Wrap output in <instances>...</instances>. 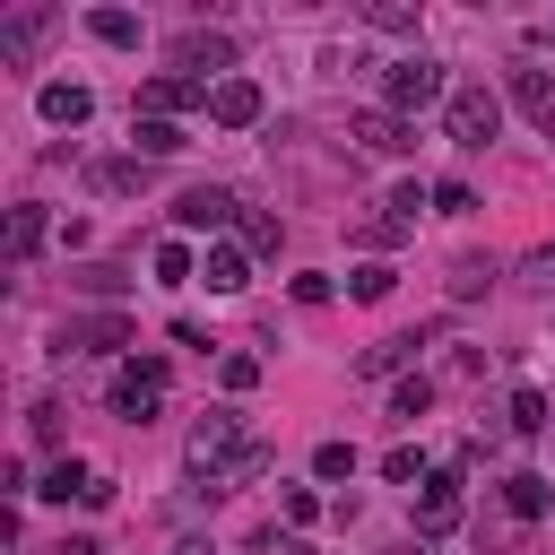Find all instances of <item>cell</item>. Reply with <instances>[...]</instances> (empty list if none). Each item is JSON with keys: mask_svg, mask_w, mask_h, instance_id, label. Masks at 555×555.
I'll use <instances>...</instances> for the list:
<instances>
[{"mask_svg": "<svg viewBox=\"0 0 555 555\" xmlns=\"http://www.w3.org/2000/svg\"><path fill=\"white\" fill-rule=\"evenodd\" d=\"M87 35L95 43H139V17L130 9H87Z\"/></svg>", "mask_w": 555, "mask_h": 555, "instance_id": "obj_23", "label": "cell"}, {"mask_svg": "<svg viewBox=\"0 0 555 555\" xmlns=\"http://www.w3.org/2000/svg\"><path fill=\"white\" fill-rule=\"evenodd\" d=\"M546 503H555V486H546L538 468H520V477H503V512H512V520H538Z\"/></svg>", "mask_w": 555, "mask_h": 555, "instance_id": "obj_18", "label": "cell"}, {"mask_svg": "<svg viewBox=\"0 0 555 555\" xmlns=\"http://www.w3.org/2000/svg\"><path fill=\"white\" fill-rule=\"evenodd\" d=\"M278 243H286L278 217H243V251H278Z\"/></svg>", "mask_w": 555, "mask_h": 555, "instance_id": "obj_31", "label": "cell"}, {"mask_svg": "<svg viewBox=\"0 0 555 555\" xmlns=\"http://www.w3.org/2000/svg\"><path fill=\"white\" fill-rule=\"evenodd\" d=\"M520 278H529V286H555V243H546V251H529V260H520Z\"/></svg>", "mask_w": 555, "mask_h": 555, "instance_id": "obj_38", "label": "cell"}, {"mask_svg": "<svg viewBox=\"0 0 555 555\" xmlns=\"http://www.w3.org/2000/svg\"><path fill=\"white\" fill-rule=\"evenodd\" d=\"M217 382H225V390H251V382H260V356H243V347H234V356L217 364Z\"/></svg>", "mask_w": 555, "mask_h": 555, "instance_id": "obj_34", "label": "cell"}, {"mask_svg": "<svg viewBox=\"0 0 555 555\" xmlns=\"http://www.w3.org/2000/svg\"><path fill=\"white\" fill-rule=\"evenodd\" d=\"M416 529H425V538L460 529V468H434V477L416 486Z\"/></svg>", "mask_w": 555, "mask_h": 555, "instance_id": "obj_9", "label": "cell"}, {"mask_svg": "<svg viewBox=\"0 0 555 555\" xmlns=\"http://www.w3.org/2000/svg\"><path fill=\"white\" fill-rule=\"evenodd\" d=\"M390 286H399V269H390V260H364V269L347 278V295H356V304H382Z\"/></svg>", "mask_w": 555, "mask_h": 555, "instance_id": "obj_24", "label": "cell"}, {"mask_svg": "<svg viewBox=\"0 0 555 555\" xmlns=\"http://www.w3.org/2000/svg\"><path fill=\"white\" fill-rule=\"evenodd\" d=\"M208 95H217V87H199V78H182V69H156V78L139 87V113H147V121H173L182 104H208Z\"/></svg>", "mask_w": 555, "mask_h": 555, "instance_id": "obj_7", "label": "cell"}, {"mask_svg": "<svg viewBox=\"0 0 555 555\" xmlns=\"http://www.w3.org/2000/svg\"><path fill=\"white\" fill-rule=\"evenodd\" d=\"M278 512H286L295 529H312V520H321V494H312V486H286V494H278Z\"/></svg>", "mask_w": 555, "mask_h": 555, "instance_id": "obj_30", "label": "cell"}, {"mask_svg": "<svg viewBox=\"0 0 555 555\" xmlns=\"http://www.w3.org/2000/svg\"><path fill=\"white\" fill-rule=\"evenodd\" d=\"M364 26H382V35H416V9H390V0H382V9H364Z\"/></svg>", "mask_w": 555, "mask_h": 555, "instance_id": "obj_35", "label": "cell"}, {"mask_svg": "<svg viewBox=\"0 0 555 555\" xmlns=\"http://www.w3.org/2000/svg\"><path fill=\"white\" fill-rule=\"evenodd\" d=\"M382 477H390V486H425L434 468H425V451H416V442H399V451L382 460Z\"/></svg>", "mask_w": 555, "mask_h": 555, "instance_id": "obj_28", "label": "cell"}, {"mask_svg": "<svg viewBox=\"0 0 555 555\" xmlns=\"http://www.w3.org/2000/svg\"><path fill=\"white\" fill-rule=\"evenodd\" d=\"M208 121H217V130H251V121H260V87H251V78H225V87L208 95Z\"/></svg>", "mask_w": 555, "mask_h": 555, "instance_id": "obj_13", "label": "cell"}, {"mask_svg": "<svg viewBox=\"0 0 555 555\" xmlns=\"http://www.w3.org/2000/svg\"><path fill=\"white\" fill-rule=\"evenodd\" d=\"M173 69H182V78H199V87H208V78L225 87V78H234V43H225V35H208V26H191V35H173Z\"/></svg>", "mask_w": 555, "mask_h": 555, "instance_id": "obj_5", "label": "cell"}, {"mask_svg": "<svg viewBox=\"0 0 555 555\" xmlns=\"http://www.w3.org/2000/svg\"><path fill=\"white\" fill-rule=\"evenodd\" d=\"M35 113H43V121H52V130H78V121H87V113H95V95H87V87H78V78H52V87H43V95H35Z\"/></svg>", "mask_w": 555, "mask_h": 555, "instance_id": "obj_12", "label": "cell"}, {"mask_svg": "<svg viewBox=\"0 0 555 555\" xmlns=\"http://www.w3.org/2000/svg\"><path fill=\"white\" fill-rule=\"evenodd\" d=\"M425 408H434V382H425V373H399V382H390V416H399V425H416Z\"/></svg>", "mask_w": 555, "mask_h": 555, "instance_id": "obj_21", "label": "cell"}, {"mask_svg": "<svg viewBox=\"0 0 555 555\" xmlns=\"http://www.w3.org/2000/svg\"><path fill=\"white\" fill-rule=\"evenodd\" d=\"M312 477H321V486L356 477V442H321V451H312Z\"/></svg>", "mask_w": 555, "mask_h": 555, "instance_id": "obj_27", "label": "cell"}, {"mask_svg": "<svg viewBox=\"0 0 555 555\" xmlns=\"http://www.w3.org/2000/svg\"><path fill=\"white\" fill-rule=\"evenodd\" d=\"M173 555H208V546H173Z\"/></svg>", "mask_w": 555, "mask_h": 555, "instance_id": "obj_39", "label": "cell"}, {"mask_svg": "<svg viewBox=\"0 0 555 555\" xmlns=\"http://www.w3.org/2000/svg\"><path fill=\"white\" fill-rule=\"evenodd\" d=\"M165 356H121V373H113V416L121 425H147L156 408H165Z\"/></svg>", "mask_w": 555, "mask_h": 555, "instance_id": "obj_3", "label": "cell"}, {"mask_svg": "<svg viewBox=\"0 0 555 555\" xmlns=\"http://www.w3.org/2000/svg\"><path fill=\"white\" fill-rule=\"evenodd\" d=\"M442 130H451V147H486V139L503 130V104H494L486 87H451V104H442Z\"/></svg>", "mask_w": 555, "mask_h": 555, "instance_id": "obj_4", "label": "cell"}, {"mask_svg": "<svg viewBox=\"0 0 555 555\" xmlns=\"http://www.w3.org/2000/svg\"><path fill=\"white\" fill-rule=\"evenodd\" d=\"M147 269H156L165 286H182V278H191L199 260H191V243H156V260H147Z\"/></svg>", "mask_w": 555, "mask_h": 555, "instance_id": "obj_29", "label": "cell"}, {"mask_svg": "<svg viewBox=\"0 0 555 555\" xmlns=\"http://www.w3.org/2000/svg\"><path fill=\"white\" fill-rule=\"evenodd\" d=\"M87 486H95V477H87V468H78V460H52V468H43V486H35V494H52V503H69V494H78V503H87Z\"/></svg>", "mask_w": 555, "mask_h": 555, "instance_id": "obj_22", "label": "cell"}, {"mask_svg": "<svg viewBox=\"0 0 555 555\" xmlns=\"http://www.w3.org/2000/svg\"><path fill=\"white\" fill-rule=\"evenodd\" d=\"M347 139H356L364 156H408V147H416V121H399V113H382V104H373V113H356V121H347Z\"/></svg>", "mask_w": 555, "mask_h": 555, "instance_id": "obj_8", "label": "cell"}, {"mask_svg": "<svg viewBox=\"0 0 555 555\" xmlns=\"http://www.w3.org/2000/svg\"><path fill=\"white\" fill-rule=\"evenodd\" d=\"M43 234H52V217H43V208H9V260H35V251H43Z\"/></svg>", "mask_w": 555, "mask_h": 555, "instance_id": "obj_19", "label": "cell"}, {"mask_svg": "<svg viewBox=\"0 0 555 555\" xmlns=\"http://www.w3.org/2000/svg\"><path fill=\"white\" fill-rule=\"evenodd\" d=\"M130 156H182V130H173V121H147V113H139V121H130Z\"/></svg>", "mask_w": 555, "mask_h": 555, "instance_id": "obj_20", "label": "cell"}, {"mask_svg": "<svg viewBox=\"0 0 555 555\" xmlns=\"http://www.w3.org/2000/svg\"><path fill=\"white\" fill-rule=\"evenodd\" d=\"M434 208H442V217H468L477 191H468V182H434Z\"/></svg>", "mask_w": 555, "mask_h": 555, "instance_id": "obj_36", "label": "cell"}, {"mask_svg": "<svg viewBox=\"0 0 555 555\" xmlns=\"http://www.w3.org/2000/svg\"><path fill=\"white\" fill-rule=\"evenodd\" d=\"M425 338H434V330H399V338H373V347L356 356V373H364V382H390V373H408V364H416V347H425Z\"/></svg>", "mask_w": 555, "mask_h": 555, "instance_id": "obj_11", "label": "cell"}, {"mask_svg": "<svg viewBox=\"0 0 555 555\" xmlns=\"http://www.w3.org/2000/svg\"><path fill=\"white\" fill-rule=\"evenodd\" d=\"M78 295H104V304H113V295H121V269H104V260H87V269H78Z\"/></svg>", "mask_w": 555, "mask_h": 555, "instance_id": "obj_33", "label": "cell"}, {"mask_svg": "<svg viewBox=\"0 0 555 555\" xmlns=\"http://www.w3.org/2000/svg\"><path fill=\"white\" fill-rule=\"evenodd\" d=\"M503 416H512V434H546V390H529V382H520Z\"/></svg>", "mask_w": 555, "mask_h": 555, "instance_id": "obj_25", "label": "cell"}, {"mask_svg": "<svg viewBox=\"0 0 555 555\" xmlns=\"http://www.w3.org/2000/svg\"><path fill=\"white\" fill-rule=\"evenodd\" d=\"M199 278H208V295H234V286L251 278V251H243V243H208V251H199Z\"/></svg>", "mask_w": 555, "mask_h": 555, "instance_id": "obj_15", "label": "cell"}, {"mask_svg": "<svg viewBox=\"0 0 555 555\" xmlns=\"http://www.w3.org/2000/svg\"><path fill=\"white\" fill-rule=\"evenodd\" d=\"M512 104L555 139V78H546V69H512Z\"/></svg>", "mask_w": 555, "mask_h": 555, "instance_id": "obj_16", "label": "cell"}, {"mask_svg": "<svg viewBox=\"0 0 555 555\" xmlns=\"http://www.w3.org/2000/svg\"><path fill=\"white\" fill-rule=\"evenodd\" d=\"M61 347L69 356H113V347H130V312H69Z\"/></svg>", "mask_w": 555, "mask_h": 555, "instance_id": "obj_6", "label": "cell"}, {"mask_svg": "<svg viewBox=\"0 0 555 555\" xmlns=\"http://www.w3.org/2000/svg\"><path fill=\"white\" fill-rule=\"evenodd\" d=\"M87 182H95L104 199H121V191H139V182H147V156H95V165H87Z\"/></svg>", "mask_w": 555, "mask_h": 555, "instance_id": "obj_17", "label": "cell"}, {"mask_svg": "<svg viewBox=\"0 0 555 555\" xmlns=\"http://www.w3.org/2000/svg\"><path fill=\"white\" fill-rule=\"evenodd\" d=\"M243 442H251V434H243V416H234V408H208V416L191 425V442H182V460H191V468H199V477L217 486V477H225V468L243 460Z\"/></svg>", "mask_w": 555, "mask_h": 555, "instance_id": "obj_2", "label": "cell"}, {"mask_svg": "<svg viewBox=\"0 0 555 555\" xmlns=\"http://www.w3.org/2000/svg\"><path fill=\"white\" fill-rule=\"evenodd\" d=\"M260 468H269V442H243V460H234L217 486H243V477H260Z\"/></svg>", "mask_w": 555, "mask_h": 555, "instance_id": "obj_37", "label": "cell"}, {"mask_svg": "<svg viewBox=\"0 0 555 555\" xmlns=\"http://www.w3.org/2000/svg\"><path fill=\"white\" fill-rule=\"evenodd\" d=\"M173 225H182V234H217V225H234V191H225V182H199V191H182Z\"/></svg>", "mask_w": 555, "mask_h": 555, "instance_id": "obj_10", "label": "cell"}, {"mask_svg": "<svg viewBox=\"0 0 555 555\" xmlns=\"http://www.w3.org/2000/svg\"><path fill=\"white\" fill-rule=\"evenodd\" d=\"M408 234H416L408 217H364V225H356V243H364V251H390V243H408Z\"/></svg>", "mask_w": 555, "mask_h": 555, "instance_id": "obj_26", "label": "cell"}, {"mask_svg": "<svg viewBox=\"0 0 555 555\" xmlns=\"http://www.w3.org/2000/svg\"><path fill=\"white\" fill-rule=\"evenodd\" d=\"M43 35H52V9H9L0 17V61H26Z\"/></svg>", "mask_w": 555, "mask_h": 555, "instance_id": "obj_14", "label": "cell"}, {"mask_svg": "<svg viewBox=\"0 0 555 555\" xmlns=\"http://www.w3.org/2000/svg\"><path fill=\"white\" fill-rule=\"evenodd\" d=\"M425 104H451V78H442V61H425V52H408V61H390V69H382V113H399V121H416Z\"/></svg>", "mask_w": 555, "mask_h": 555, "instance_id": "obj_1", "label": "cell"}, {"mask_svg": "<svg viewBox=\"0 0 555 555\" xmlns=\"http://www.w3.org/2000/svg\"><path fill=\"white\" fill-rule=\"evenodd\" d=\"M486 286H494V269H486V260H460V269H451V295H460V304H468V295H486Z\"/></svg>", "mask_w": 555, "mask_h": 555, "instance_id": "obj_32", "label": "cell"}]
</instances>
